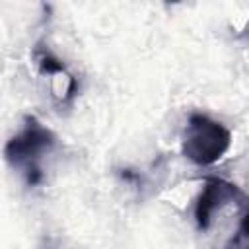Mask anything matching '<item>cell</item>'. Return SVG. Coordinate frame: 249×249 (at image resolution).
I'll return each instance as SVG.
<instances>
[{
    "label": "cell",
    "instance_id": "obj_1",
    "mask_svg": "<svg viewBox=\"0 0 249 249\" xmlns=\"http://www.w3.org/2000/svg\"><path fill=\"white\" fill-rule=\"evenodd\" d=\"M54 146V136L35 117H25L19 132L6 144V160L21 169L29 185L41 179L39 161L45 152Z\"/></svg>",
    "mask_w": 249,
    "mask_h": 249
},
{
    "label": "cell",
    "instance_id": "obj_2",
    "mask_svg": "<svg viewBox=\"0 0 249 249\" xmlns=\"http://www.w3.org/2000/svg\"><path fill=\"white\" fill-rule=\"evenodd\" d=\"M231 134L230 130L200 113H193L187 121L183 132V154L198 165H210L218 161L230 148Z\"/></svg>",
    "mask_w": 249,
    "mask_h": 249
},
{
    "label": "cell",
    "instance_id": "obj_3",
    "mask_svg": "<svg viewBox=\"0 0 249 249\" xmlns=\"http://www.w3.org/2000/svg\"><path fill=\"white\" fill-rule=\"evenodd\" d=\"M243 204V206H249V198L245 196V193L233 185V183H228L224 179H216V177H210L204 181V187H202V193L196 200V208H195V218H196V224L200 230H208L214 222V216L228 204Z\"/></svg>",
    "mask_w": 249,
    "mask_h": 249
},
{
    "label": "cell",
    "instance_id": "obj_4",
    "mask_svg": "<svg viewBox=\"0 0 249 249\" xmlns=\"http://www.w3.org/2000/svg\"><path fill=\"white\" fill-rule=\"evenodd\" d=\"M231 249H249V210L245 212V216L239 222L237 231L233 233L231 241H230Z\"/></svg>",
    "mask_w": 249,
    "mask_h": 249
}]
</instances>
